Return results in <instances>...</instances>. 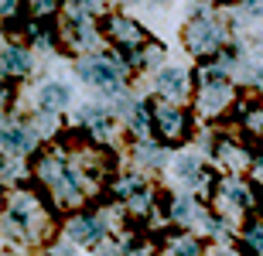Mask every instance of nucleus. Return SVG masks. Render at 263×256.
I'll return each instance as SVG.
<instances>
[{"mask_svg": "<svg viewBox=\"0 0 263 256\" xmlns=\"http://www.w3.org/2000/svg\"><path fill=\"white\" fill-rule=\"evenodd\" d=\"M188 72L178 69V65H167V69L157 72V96L164 99V103H178V99L188 96Z\"/></svg>", "mask_w": 263, "mask_h": 256, "instance_id": "423d86ee", "label": "nucleus"}, {"mask_svg": "<svg viewBox=\"0 0 263 256\" xmlns=\"http://www.w3.org/2000/svg\"><path fill=\"white\" fill-rule=\"evenodd\" d=\"M167 215H171V222H192V219L202 215V205H198L192 195H171V202H167Z\"/></svg>", "mask_w": 263, "mask_h": 256, "instance_id": "9d476101", "label": "nucleus"}, {"mask_svg": "<svg viewBox=\"0 0 263 256\" xmlns=\"http://www.w3.org/2000/svg\"><path fill=\"white\" fill-rule=\"evenodd\" d=\"M246 249H256V253L263 256V222L260 219L246 226Z\"/></svg>", "mask_w": 263, "mask_h": 256, "instance_id": "f3484780", "label": "nucleus"}, {"mask_svg": "<svg viewBox=\"0 0 263 256\" xmlns=\"http://www.w3.org/2000/svg\"><path fill=\"white\" fill-rule=\"evenodd\" d=\"M62 31H65V41L72 45V48H92L96 38H99L96 28H89L86 21H76V17H68V24Z\"/></svg>", "mask_w": 263, "mask_h": 256, "instance_id": "1a4fd4ad", "label": "nucleus"}, {"mask_svg": "<svg viewBox=\"0 0 263 256\" xmlns=\"http://www.w3.org/2000/svg\"><path fill=\"white\" fill-rule=\"evenodd\" d=\"M222 41H226V31L222 24H215V21H192L185 31V45L192 55H198V58H212V55H219V48H222Z\"/></svg>", "mask_w": 263, "mask_h": 256, "instance_id": "f03ea898", "label": "nucleus"}, {"mask_svg": "<svg viewBox=\"0 0 263 256\" xmlns=\"http://www.w3.org/2000/svg\"><path fill=\"white\" fill-rule=\"evenodd\" d=\"M48 256H76V249H72V246H51Z\"/></svg>", "mask_w": 263, "mask_h": 256, "instance_id": "412c9836", "label": "nucleus"}, {"mask_svg": "<svg viewBox=\"0 0 263 256\" xmlns=\"http://www.w3.org/2000/svg\"><path fill=\"white\" fill-rule=\"evenodd\" d=\"M167 253L171 256H202V243H198L195 236L181 232V236H175L171 243H167Z\"/></svg>", "mask_w": 263, "mask_h": 256, "instance_id": "4468645a", "label": "nucleus"}, {"mask_svg": "<svg viewBox=\"0 0 263 256\" xmlns=\"http://www.w3.org/2000/svg\"><path fill=\"white\" fill-rule=\"evenodd\" d=\"M17 7H21V0H4V17H10Z\"/></svg>", "mask_w": 263, "mask_h": 256, "instance_id": "4be33fe9", "label": "nucleus"}, {"mask_svg": "<svg viewBox=\"0 0 263 256\" xmlns=\"http://www.w3.org/2000/svg\"><path fill=\"white\" fill-rule=\"evenodd\" d=\"M144 188H147V181H144L140 174H123L117 185H113V198H120V202L127 205L130 198H134L137 191H144Z\"/></svg>", "mask_w": 263, "mask_h": 256, "instance_id": "ddd939ff", "label": "nucleus"}, {"mask_svg": "<svg viewBox=\"0 0 263 256\" xmlns=\"http://www.w3.org/2000/svg\"><path fill=\"white\" fill-rule=\"evenodd\" d=\"M65 7H68V17L86 21L89 14H96V0H65Z\"/></svg>", "mask_w": 263, "mask_h": 256, "instance_id": "dca6fc26", "label": "nucleus"}, {"mask_svg": "<svg viewBox=\"0 0 263 256\" xmlns=\"http://www.w3.org/2000/svg\"><path fill=\"white\" fill-rule=\"evenodd\" d=\"M243 123L250 133H263V106H250L243 113Z\"/></svg>", "mask_w": 263, "mask_h": 256, "instance_id": "a211bd4d", "label": "nucleus"}, {"mask_svg": "<svg viewBox=\"0 0 263 256\" xmlns=\"http://www.w3.org/2000/svg\"><path fill=\"white\" fill-rule=\"evenodd\" d=\"M65 236L72 243H82V246H99L106 239V219L103 215H72L65 222Z\"/></svg>", "mask_w": 263, "mask_h": 256, "instance_id": "20e7f679", "label": "nucleus"}, {"mask_svg": "<svg viewBox=\"0 0 263 256\" xmlns=\"http://www.w3.org/2000/svg\"><path fill=\"white\" fill-rule=\"evenodd\" d=\"M103 31L117 41L120 48H127V51L144 45V28H140L137 21H130V17H120V14H113V17L103 21Z\"/></svg>", "mask_w": 263, "mask_h": 256, "instance_id": "39448f33", "label": "nucleus"}, {"mask_svg": "<svg viewBox=\"0 0 263 256\" xmlns=\"http://www.w3.org/2000/svg\"><path fill=\"white\" fill-rule=\"evenodd\" d=\"M243 7L250 17H263V0H243Z\"/></svg>", "mask_w": 263, "mask_h": 256, "instance_id": "aec40b11", "label": "nucleus"}, {"mask_svg": "<svg viewBox=\"0 0 263 256\" xmlns=\"http://www.w3.org/2000/svg\"><path fill=\"white\" fill-rule=\"evenodd\" d=\"M130 62L120 58L117 51H106V55H89V58L79 62V75L89 82V86L103 89L109 96L123 92V75H127Z\"/></svg>", "mask_w": 263, "mask_h": 256, "instance_id": "f257e3e1", "label": "nucleus"}, {"mask_svg": "<svg viewBox=\"0 0 263 256\" xmlns=\"http://www.w3.org/2000/svg\"><path fill=\"white\" fill-rule=\"evenodd\" d=\"M127 208L134 212V215H144V212H151V208H154V188H144V191H137V195L127 202Z\"/></svg>", "mask_w": 263, "mask_h": 256, "instance_id": "2eb2a0df", "label": "nucleus"}, {"mask_svg": "<svg viewBox=\"0 0 263 256\" xmlns=\"http://www.w3.org/2000/svg\"><path fill=\"white\" fill-rule=\"evenodd\" d=\"M65 0H31V10L38 14V17H48L51 10H59Z\"/></svg>", "mask_w": 263, "mask_h": 256, "instance_id": "6ab92c4d", "label": "nucleus"}, {"mask_svg": "<svg viewBox=\"0 0 263 256\" xmlns=\"http://www.w3.org/2000/svg\"><path fill=\"white\" fill-rule=\"evenodd\" d=\"M31 72V55L24 48H17V45H4V75H14V79H21V75H28Z\"/></svg>", "mask_w": 263, "mask_h": 256, "instance_id": "9b49d317", "label": "nucleus"}, {"mask_svg": "<svg viewBox=\"0 0 263 256\" xmlns=\"http://www.w3.org/2000/svg\"><path fill=\"white\" fill-rule=\"evenodd\" d=\"M34 147H38V133L28 127H21V123H14V127H4V150H7V157L14 154V157H24V154H34Z\"/></svg>", "mask_w": 263, "mask_h": 256, "instance_id": "0eeeda50", "label": "nucleus"}, {"mask_svg": "<svg viewBox=\"0 0 263 256\" xmlns=\"http://www.w3.org/2000/svg\"><path fill=\"white\" fill-rule=\"evenodd\" d=\"M154 130L161 140H185L188 137V113L178 103H154Z\"/></svg>", "mask_w": 263, "mask_h": 256, "instance_id": "7ed1b4c3", "label": "nucleus"}, {"mask_svg": "<svg viewBox=\"0 0 263 256\" xmlns=\"http://www.w3.org/2000/svg\"><path fill=\"white\" fill-rule=\"evenodd\" d=\"M72 103V89L65 82H45L38 89V109H51V113H59Z\"/></svg>", "mask_w": 263, "mask_h": 256, "instance_id": "6e6552de", "label": "nucleus"}, {"mask_svg": "<svg viewBox=\"0 0 263 256\" xmlns=\"http://www.w3.org/2000/svg\"><path fill=\"white\" fill-rule=\"evenodd\" d=\"M175 174H178V181H185V185H202L205 178H209V174H205V168H202V161L188 157V154L175 161Z\"/></svg>", "mask_w": 263, "mask_h": 256, "instance_id": "f8f14e48", "label": "nucleus"}]
</instances>
